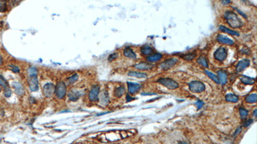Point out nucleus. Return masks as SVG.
<instances>
[{
    "instance_id": "28",
    "label": "nucleus",
    "mask_w": 257,
    "mask_h": 144,
    "mask_svg": "<svg viewBox=\"0 0 257 144\" xmlns=\"http://www.w3.org/2000/svg\"><path fill=\"white\" fill-rule=\"evenodd\" d=\"M197 62L204 67H206V68L208 67V61L204 56H200L197 60Z\"/></svg>"
},
{
    "instance_id": "12",
    "label": "nucleus",
    "mask_w": 257,
    "mask_h": 144,
    "mask_svg": "<svg viewBox=\"0 0 257 144\" xmlns=\"http://www.w3.org/2000/svg\"><path fill=\"white\" fill-rule=\"evenodd\" d=\"M217 40L219 43H221V44L230 45V46L233 45L234 43H235L233 40H232L229 37H226L225 35H219L217 38Z\"/></svg>"
},
{
    "instance_id": "17",
    "label": "nucleus",
    "mask_w": 257,
    "mask_h": 144,
    "mask_svg": "<svg viewBox=\"0 0 257 144\" xmlns=\"http://www.w3.org/2000/svg\"><path fill=\"white\" fill-rule=\"evenodd\" d=\"M140 51L142 53V54L143 55H151L153 54L154 52V49L151 47L150 45L148 44H145L144 46H143L141 49H140Z\"/></svg>"
},
{
    "instance_id": "20",
    "label": "nucleus",
    "mask_w": 257,
    "mask_h": 144,
    "mask_svg": "<svg viewBox=\"0 0 257 144\" xmlns=\"http://www.w3.org/2000/svg\"><path fill=\"white\" fill-rule=\"evenodd\" d=\"M218 78L220 81V83L222 85H225L228 82V75L224 71L219 70L218 72Z\"/></svg>"
},
{
    "instance_id": "6",
    "label": "nucleus",
    "mask_w": 257,
    "mask_h": 144,
    "mask_svg": "<svg viewBox=\"0 0 257 144\" xmlns=\"http://www.w3.org/2000/svg\"><path fill=\"white\" fill-rule=\"evenodd\" d=\"M55 86L52 83H47L43 86L42 92L44 96L48 98L52 97L55 94Z\"/></svg>"
},
{
    "instance_id": "39",
    "label": "nucleus",
    "mask_w": 257,
    "mask_h": 144,
    "mask_svg": "<svg viewBox=\"0 0 257 144\" xmlns=\"http://www.w3.org/2000/svg\"><path fill=\"white\" fill-rule=\"evenodd\" d=\"M195 105H196V106H197L198 109L199 110V109H201V108L203 106L204 103H203V101H201V100H198V101L196 102Z\"/></svg>"
},
{
    "instance_id": "41",
    "label": "nucleus",
    "mask_w": 257,
    "mask_h": 144,
    "mask_svg": "<svg viewBox=\"0 0 257 144\" xmlns=\"http://www.w3.org/2000/svg\"><path fill=\"white\" fill-rule=\"evenodd\" d=\"M131 98H132V97H131L129 94H127V96H126L127 102H130V101H131V100H132L133 99H131Z\"/></svg>"
},
{
    "instance_id": "24",
    "label": "nucleus",
    "mask_w": 257,
    "mask_h": 144,
    "mask_svg": "<svg viewBox=\"0 0 257 144\" xmlns=\"http://www.w3.org/2000/svg\"><path fill=\"white\" fill-rule=\"evenodd\" d=\"M225 99L226 101L230 103H237L238 101V97L233 94H228L226 95Z\"/></svg>"
},
{
    "instance_id": "3",
    "label": "nucleus",
    "mask_w": 257,
    "mask_h": 144,
    "mask_svg": "<svg viewBox=\"0 0 257 144\" xmlns=\"http://www.w3.org/2000/svg\"><path fill=\"white\" fill-rule=\"evenodd\" d=\"M158 82L170 90H175L179 87V84L169 78H160L158 80Z\"/></svg>"
},
{
    "instance_id": "15",
    "label": "nucleus",
    "mask_w": 257,
    "mask_h": 144,
    "mask_svg": "<svg viewBox=\"0 0 257 144\" xmlns=\"http://www.w3.org/2000/svg\"><path fill=\"white\" fill-rule=\"evenodd\" d=\"M81 96V92L77 90H73L69 92L68 94V98L70 100L73 102L77 101Z\"/></svg>"
},
{
    "instance_id": "27",
    "label": "nucleus",
    "mask_w": 257,
    "mask_h": 144,
    "mask_svg": "<svg viewBox=\"0 0 257 144\" xmlns=\"http://www.w3.org/2000/svg\"><path fill=\"white\" fill-rule=\"evenodd\" d=\"M256 99H257L256 94H252L248 95L245 98V100L247 103L252 104V103H255L256 102Z\"/></svg>"
},
{
    "instance_id": "42",
    "label": "nucleus",
    "mask_w": 257,
    "mask_h": 144,
    "mask_svg": "<svg viewBox=\"0 0 257 144\" xmlns=\"http://www.w3.org/2000/svg\"><path fill=\"white\" fill-rule=\"evenodd\" d=\"M231 2L230 0H227V1H226V0H224V1H222V3L223 5H228L229 3H230Z\"/></svg>"
},
{
    "instance_id": "43",
    "label": "nucleus",
    "mask_w": 257,
    "mask_h": 144,
    "mask_svg": "<svg viewBox=\"0 0 257 144\" xmlns=\"http://www.w3.org/2000/svg\"><path fill=\"white\" fill-rule=\"evenodd\" d=\"M177 144H188V143H187V142H185V141H180V142H179Z\"/></svg>"
},
{
    "instance_id": "16",
    "label": "nucleus",
    "mask_w": 257,
    "mask_h": 144,
    "mask_svg": "<svg viewBox=\"0 0 257 144\" xmlns=\"http://www.w3.org/2000/svg\"><path fill=\"white\" fill-rule=\"evenodd\" d=\"M163 58V55L161 53H153V54H151L148 56L147 58V60L148 62L153 63V62H156L159 60H161Z\"/></svg>"
},
{
    "instance_id": "30",
    "label": "nucleus",
    "mask_w": 257,
    "mask_h": 144,
    "mask_svg": "<svg viewBox=\"0 0 257 144\" xmlns=\"http://www.w3.org/2000/svg\"><path fill=\"white\" fill-rule=\"evenodd\" d=\"M238 111H239L240 118L242 119H245L248 115V111L246 109H245V108H244L243 107H241V108H239Z\"/></svg>"
},
{
    "instance_id": "40",
    "label": "nucleus",
    "mask_w": 257,
    "mask_h": 144,
    "mask_svg": "<svg viewBox=\"0 0 257 144\" xmlns=\"http://www.w3.org/2000/svg\"><path fill=\"white\" fill-rule=\"evenodd\" d=\"M241 131H242V127H238V128L237 129V131H236V132L235 133V135H234L236 136V135H238Z\"/></svg>"
},
{
    "instance_id": "26",
    "label": "nucleus",
    "mask_w": 257,
    "mask_h": 144,
    "mask_svg": "<svg viewBox=\"0 0 257 144\" xmlns=\"http://www.w3.org/2000/svg\"><path fill=\"white\" fill-rule=\"evenodd\" d=\"M204 73L206 74V75H207L211 80H213L214 82H215V83H217V84H219V83H220V81H219V78H218L217 76H216V75H214V73H211V72H210V71H208V70H204Z\"/></svg>"
},
{
    "instance_id": "31",
    "label": "nucleus",
    "mask_w": 257,
    "mask_h": 144,
    "mask_svg": "<svg viewBox=\"0 0 257 144\" xmlns=\"http://www.w3.org/2000/svg\"><path fill=\"white\" fill-rule=\"evenodd\" d=\"M27 73L30 76H37L38 70L35 67H31L28 69Z\"/></svg>"
},
{
    "instance_id": "1",
    "label": "nucleus",
    "mask_w": 257,
    "mask_h": 144,
    "mask_svg": "<svg viewBox=\"0 0 257 144\" xmlns=\"http://www.w3.org/2000/svg\"><path fill=\"white\" fill-rule=\"evenodd\" d=\"M224 18L228 24L233 28H238L243 26V22L233 11L228 10L224 13Z\"/></svg>"
},
{
    "instance_id": "9",
    "label": "nucleus",
    "mask_w": 257,
    "mask_h": 144,
    "mask_svg": "<svg viewBox=\"0 0 257 144\" xmlns=\"http://www.w3.org/2000/svg\"><path fill=\"white\" fill-rule=\"evenodd\" d=\"M177 62V59H175V58H172V59H167L165 61L163 62L160 64V68L163 70H168L170 69L172 67H173Z\"/></svg>"
},
{
    "instance_id": "11",
    "label": "nucleus",
    "mask_w": 257,
    "mask_h": 144,
    "mask_svg": "<svg viewBox=\"0 0 257 144\" xmlns=\"http://www.w3.org/2000/svg\"><path fill=\"white\" fill-rule=\"evenodd\" d=\"M127 86H128L129 93L131 94H134L135 93L138 92L140 90L142 87V85L140 83L127 82Z\"/></svg>"
},
{
    "instance_id": "33",
    "label": "nucleus",
    "mask_w": 257,
    "mask_h": 144,
    "mask_svg": "<svg viewBox=\"0 0 257 144\" xmlns=\"http://www.w3.org/2000/svg\"><path fill=\"white\" fill-rule=\"evenodd\" d=\"M7 9V2L0 1V12H5Z\"/></svg>"
},
{
    "instance_id": "4",
    "label": "nucleus",
    "mask_w": 257,
    "mask_h": 144,
    "mask_svg": "<svg viewBox=\"0 0 257 144\" xmlns=\"http://www.w3.org/2000/svg\"><path fill=\"white\" fill-rule=\"evenodd\" d=\"M189 89L193 93H201L205 90L204 84L199 81H193L189 83Z\"/></svg>"
},
{
    "instance_id": "35",
    "label": "nucleus",
    "mask_w": 257,
    "mask_h": 144,
    "mask_svg": "<svg viewBox=\"0 0 257 144\" xmlns=\"http://www.w3.org/2000/svg\"><path fill=\"white\" fill-rule=\"evenodd\" d=\"M9 67H10L11 70H12V72L14 73H18L20 72V70L19 67L15 65H10Z\"/></svg>"
},
{
    "instance_id": "23",
    "label": "nucleus",
    "mask_w": 257,
    "mask_h": 144,
    "mask_svg": "<svg viewBox=\"0 0 257 144\" xmlns=\"http://www.w3.org/2000/svg\"><path fill=\"white\" fill-rule=\"evenodd\" d=\"M219 30L223 32H225L226 33H228L230 35H237V36H239V33L233 30H231V29H229L228 28H226L224 26H219Z\"/></svg>"
},
{
    "instance_id": "45",
    "label": "nucleus",
    "mask_w": 257,
    "mask_h": 144,
    "mask_svg": "<svg viewBox=\"0 0 257 144\" xmlns=\"http://www.w3.org/2000/svg\"><path fill=\"white\" fill-rule=\"evenodd\" d=\"M3 63V59H2V57L0 56V65H2Z\"/></svg>"
},
{
    "instance_id": "8",
    "label": "nucleus",
    "mask_w": 257,
    "mask_h": 144,
    "mask_svg": "<svg viewBox=\"0 0 257 144\" xmlns=\"http://www.w3.org/2000/svg\"><path fill=\"white\" fill-rule=\"evenodd\" d=\"M29 88L32 92H36L39 89V81L37 76H30L28 81Z\"/></svg>"
},
{
    "instance_id": "25",
    "label": "nucleus",
    "mask_w": 257,
    "mask_h": 144,
    "mask_svg": "<svg viewBox=\"0 0 257 144\" xmlns=\"http://www.w3.org/2000/svg\"><path fill=\"white\" fill-rule=\"evenodd\" d=\"M128 75L129 76H132L137 78H147V75L145 73H138V72H129L128 73Z\"/></svg>"
},
{
    "instance_id": "21",
    "label": "nucleus",
    "mask_w": 257,
    "mask_h": 144,
    "mask_svg": "<svg viewBox=\"0 0 257 144\" xmlns=\"http://www.w3.org/2000/svg\"><path fill=\"white\" fill-rule=\"evenodd\" d=\"M240 80L242 83L245 85H253L255 83V79L245 75H243L240 77Z\"/></svg>"
},
{
    "instance_id": "13",
    "label": "nucleus",
    "mask_w": 257,
    "mask_h": 144,
    "mask_svg": "<svg viewBox=\"0 0 257 144\" xmlns=\"http://www.w3.org/2000/svg\"><path fill=\"white\" fill-rule=\"evenodd\" d=\"M250 64V61L248 59H243L240 60L237 65V73H240L246 69Z\"/></svg>"
},
{
    "instance_id": "37",
    "label": "nucleus",
    "mask_w": 257,
    "mask_h": 144,
    "mask_svg": "<svg viewBox=\"0 0 257 144\" xmlns=\"http://www.w3.org/2000/svg\"><path fill=\"white\" fill-rule=\"evenodd\" d=\"M253 119H247V120H246L245 121H244L243 124V126L244 127H248L249 125H251V124L253 123Z\"/></svg>"
},
{
    "instance_id": "32",
    "label": "nucleus",
    "mask_w": 257,
    "mask_h": 144,
    "mask_svg": "<svg viewBox=\"0 0 257 144\" xmlns=\"http://www.w3.org/2000/svg\"><path fill=\"white\" fill-rule=\"evenodd\" d=\"M0 86H2L4 89L9 87L8 82L2 75H0Z\"/></svg>"
},
{
    "instance_id": "10",
    "label": "nucleus",
    "mask_w": 257,
    "mask_h": 144,
    "mask_svg": "<svg viewBox=\"0 0 257 144\" xmlns=\"http://www.w3.org/2000/svg\"><path fill=\"white\" fill-rule=\"evenodd\" d=\"M98 100L100 103L103 106H106L109 104V97L108 92L106 90H103L98 96Z\"/></svg>"
},
{
    "instance_id": "22",
    "label": "nucleus",
    "mask_w": 257,
    "mask_h": 144,
    "mask_svg": "<svg viewBox=\"0 0 257 144\" xmlns=\"http://www.w3.org/2000/svg\"><path fill=\"white\" fill-rule=\"evenodd\" d=\"M125 92H126V89L124 87V86H123V85H121V86H118V87H117L115 90V92H114L115 97H116L118 98H120V97H122L125 94Z\"/></svg>"
},
{
    "instance_id": "38",
    "label": "nucleus",
    "mask_w": 257,
    "mask_h": 144,
    "mask_svg": "<svg viewBox=\"0 0 257 144\" xmlns=\"http://www.w3.org/2000/svg\"><path fill=\"white\" fill-rule=\"evenodd\" d=\"M117 57H118V54H117V53H113V54H110V55L109 56V57H108V61H109V62H112V61H113L114 60H115Z\"/></svg>"
},
{
    "instance_id": "36",
    "label": "nucleus",
    "mask_w": 257,
    "mask_h": 144,
    "mask_svg": "<svg viewBox=\"0 0 257 144\" xmlns=\"http://www.w3.org/2000/svg\"><path fill=\"white\" fill-rule=\"evenodd\" d=\"M3 94H4V95H5L6 97L8 98V97H10L11 96V95H12V90H11V89H10L9 87H8V88H7V89H4V92H3Z\"/></svg>"
},
{
    "instance_id": "18",
    "label": "nucleus",
    "mask_w": 257,
    "mask_h": 144,
    "mask_svg": "<svg viewBox=\"0 0 257 144\" xmlns=\"http://www.w3.org/2000/svg\"><path fill=\"white\" fill-rule=\"evenodd\" d=\"M134 67L137 69H138V70H150L151 69H153V65L151 64H150V63L142 62V63H140V64L135 65Z\"/></svg>"
},
{
    "instance_id": "7",
    "label": "nucleus",
    "mask_w": 257,
    "mask_h": 144,
    "mask_svg": "<svg viewBox=\"0 0 257 144\" xmlns=\"http://www.w3.org/2000/svg\"><path fill=\"white\" fill-rule=\"evenodd\" d=\"M100 94V86L98 85H93L89 93V99L92 102H97L98 100Z\"/></svg>"
},
{
    "instance_id": "29",
    "label": "nucleus",
    "mask_w": 257,
    "mask_h": 144,
    "mask_svg": "<svg viewBox=\"0 0 257 144\" xmlns=\"http://www.w3.org/2000/svg\"><path fill=\"white\" fill-rule=\"evenodd\" d=\"M79 78V76L77 75V74H74L72 76H71L70 77H69L67 80H66V83L68 85H72L73 83H74L75 81H77V80Z\"/></svg>"
},
{
    "instance_id": "19",
    "label": "nucleus",
    "mask_w": 257,
    "mask_h": 144,
    "mask_svg": "<svg viewBox=\"0 0 257 144\" xmlns=\"http://www.w3.org/2000/svg\"><path fill=\"white\" fill-rule=\"evenodd\" d=\"M124 54L125 56L129 58L130 59L135 60L137 59V54L133 51V50L130 47H126L124 50Z\"/></svg>"
},
{
    "instance_id": "14",
    "label": "nucleus",
    "mask_w": 257,
    "mask_h": 144,
    "mask_svg": "<svg viewBox=\"0 0 257 144\" xmlns=\"http://www.w3.org/2000/svg\"><path fill=\"white\" fill-rule=\"evenodd\" d=\"M12 86L14 89V91L18 95H23L25 94V89L23 85L20 82H14Z\"/></svg>"
},
{
    "instance_id": "5",
    "label": "nucleus",
    "mask_w": 257,
    "mask_h": 144,
    "mask_svg": "<svg viewBox=\"0 0 257 144\" xmlns=\"http://www.w3.org/2000/svg\"><path fill=\"white\" fill-rule=\"evenodd\" d=\"M214 56L217 61L222 62L224 61L226 59V58H227L228 56L227 49L224 47H220L215 51Z\"/></svg>"
},
{
    "instance_id": "44",
    "label": "nucleus",
    "mask_w": 257,
    "mask_h": 144,
    "mask_svg": "<svg viewBox=\"0 0 257 144\" xmlns=\"http://www.w3.org/2000/svg\"><path fill=\"white\" fill-rule=\"evenodd\" d=\"M256 111H257V110L255 109L254 111V112H253V115H254V116L255 117H256Z\"/></svg>"
},
{
    "instance_id": "46",
    "label": "nucleus",
    "mask_w": 257,
    "mask_h": 144,
    "mask_svg": "<svg viewBox=\"0 0 257 144\" xmlns=\"http://www.w3.org/2000/svg\"><path fill=\"white\" fill-rule=\"evenodd\" d=\"M1 91H2V88H1V86H0V92H1Z\"/></svg>"
},
{
    "instance_id": "2",
    "label": "nucleus",
    "mask_w": 257,
    "mask_h": 144,
    "mask_svg": "<svg viewBox=\"0 0 257 144\" xmlns=\"http://www.w3.org/2000/svg\"><path fill=\"white\" fill-rule=\"evenodd\" d=\"M55 94L56 97L59 99H63L66 94V85L63 81H59L55 85Z\"/></svg>"
},
{
    "instance_id": "34",
    "label": "nucleus",
    "mask_w": 257,
    "mask_h": 144,
    "mask_svg": "<svg viewBox=\"0 0 257 144\" xmlns=\"http://www.w3.org/2000/svg\"><path fill=\"white\" fill-rule=\"evenodd\" d=\"M195 56H196V54H195V53H188V54H185L183 56V59L185 60H186L191 61V60H192L193 59H195Z\"/></svg>"
}]
</instances>
